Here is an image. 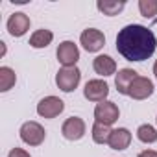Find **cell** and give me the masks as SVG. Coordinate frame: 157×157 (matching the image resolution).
I'll list each match as a JSON object with an SVG mask.
<instances>
[{"instance_id": "cell-4", "label": "cell", "mask_w": 157, "mask_h": 157, "mask_svg": "<svg viewBox=\"0 0 157 157\" xmlns=\"http://www.w3.org/2000/svg\"><path fill=\"white\" fill-rule=\"evenodd\" d=\"M35 111H37V115H39L41 118H48V120H52V118L59 117V115L65 111V102H63L59 96L50 94V96H44V98L39 100Z\"/></svg>"}, {"instance_id": "cell-16", "label": "cell", "mask_w": 157, "mask_h": 157, "mask_svg": "<svg viewBox=\"0 0 157 157\" xmlns=\"http://www.w3.org/2000/svg\"><path fill=\"white\" fill-rule=\"evenodd\" d=\"M124 8H126L124 0H100V2H96V10L107 17H115V15L122 13Z\"/></svg>"}, {"instance_id": "cell-1", "label": "cell", "mask_w": 157, "mask_h": 157, "mask_svg": "<svg viewBox=\"0 0 157 157\" xmlns=\"http://www.w3.org/2000/svg\"><path fill=\"white\" fill-rule=\"evenodd\" d=\"M157 48L155 33L142 24H126L117 35L118 54L133 63H140L153 56Z\"/></svg>"}, {"instance_id": "cell-5", "label": "cell", "mask_w": 157, "mask_h": 157, "mask_svg": "<svg viewBox=\"0 0 157 157\" xmlns=\"http://www.w3.org/2000/svg\"><path fill=\"white\" fill-rule=\"evenodd\" d=\"M80 44L83 46L85 52L96 54V52H100V50L105 46V35H104V32L98 30V28H87V30H83L82 35H80Z\"/></svg>"}, {"instance_id": "cell-12", "label": "cell", "mask_w": 157, "mask_h": 157, "mask_svg": "<svg viewBox=\"0 0 157 157\" xmlns=\"http://www.w3.org/2000/svg\"><path fill=\"white\" fill-rule=\"evenodd\" d=\"M131 139H133V135H131V131H129L128 128H113L107 146H109L111 150L122 151V150H128V148H129Z\"/></svg>"}, {"instance_id": "cell-19", "label": "cell", "mask_w": 157, "mask_h": 157, "mask_svg": "<svg viewBox=\"0 0 157 157\" xmlns=\"http://www.w3.org/2000/svg\"><path fill=\"white\" fill-rule=\"evenodd\" d=\"M137 139L142 142V144H153L157 142V128L151 126V124H140L135 131Z\"/></svg>"}, {"instance_id": "cell-10", "label": "cell", "mask_w": 157, "mask_h": 157, "mask_svg": "<svg viewBox=\"0 0 157 157\" xmlns=\"http://www.w3.org/2000/svg\"><path fill=\"white\" fill-rule=\"evenodd\" d=\"M30 26H32V21H30V17H28L26 13H22V11H17V13L10 15L8 22H6L8 33H10L11 37H22V35H26L28 30H30Z\"/></svg>"}, {"instance_id": "cell-24", "label": "cell", "mask_w": 157, "mask_h": 157, "mask_svg": "<svg viewBox=\"0 0 157 157\" xmlns=\"http://www.w3.org/2000/svg\"><path fill=\"white\" fill-rule=\"evenodd\" d=\"M151 72H153V76H155V80H157V59L153 61V68H151Z\"/></svg>"}, {"instance_id": "cell-3", "label": "cell", "mask_w": 157, "mask_h": 157, "mask_svg": "<svg viewBox=\"0 0 157 157\" xmlns=\"http://www.w3.org/2000/svg\"><path fill=\"white\" fill-rule=\"evenodd\" d=\"M19 137L28 146H41L44 142V139H46V131L37 120H28V122H24L21 126Z\"/></svg>"}, {"instance_id": "cell-21", "label": "cell", "mask_w": 157, "mask_h": 157, "mask_svg": "<svg viewBox=\"0 0 157 157\" xmlns=\"http://www.w3.org/2000/svg\"><path fill=\"white\" fill-rule=\"evenodd\" d=\"M8 157H32V155L24 148H11L10 153H8Z\"/></svg>"}, {"instance_id": "cell-9", "label": "cell", "mask_w": 157, "mask_h": 157, "mask_svg": "<svg viewBox=\"0 0 157 157\" xmlns=\"http://www.w3.org/2000/svg\"><path fill=\"white\" fill-rule=\"evenodd\" d=\"M56 57L61 67H76V63L80 61V48L74 41H63L56 50Z\"/></svg>"}, {"instance_id": "cell-25", "label": "cell", "mask_w": 157, "mask_h": 157, "mask_svg": "<svg viewBox=\"0 0 157 157\" xmlns=\"http://www.w3.org/2000/svg\"><path fill=\"white\" fill-rule=\"evenodd\" d=\"M155 124H157V118H155Z\"/></svg>"}, {"instance_id": "cell-23", "label": "cell", "mask_w": 157, "mask_h": 157, "mask_svg": "<svg viewBox=\"0 0 157 157\" xmlns=\"http://www.w3.org/2000/svg\"><path fill=\"white\" fill-rule=\"evenodd\" d=\"M0 48H2V52H0V57H4V56H6V52H8V48H6V43H4V41H0Z\"/></svg>"}, {"instance_id": "cell-15", "label": "cell", "mask_w": 157, "mask_h": 157, "mask_svg": "<svg viewBox=\"0 0 157 157\" xmlns=\"http://www.w3.org/2000/svg\"><path fill=\"white\" fill-rule=\"evenodd\" d=\"M54 41V32L52 30H46V28H41V30H35L32 35H30V46L35 48V50H41V48H46L48 44H52Z\"/></svg>"}, {"instance_id": "cell-22", "label": "cell", "mask_w": 157, "mask_h": 157, "mask_svg": "<svg viewBox=\"0 0 157 157\" xmlns=\"http://www.w3.org/2000/svg\"><path fill=\"white\" fill-rule=\"evenodd\" d=\"M137 157H157V151L151 150V148H146V150H142Z\"/></svg>"}, {"instance_id": "cell-6", "label": "cell", "mask_w": 157, "mask_h": 157, "mask_svg": "<svg viewBox=\"0 0 157 157\" xmlns=\"http://www.w3.org/2000/svg\"><path fill=\"white\" fill-rule=\"evenodd\" d=\"M118 118H120V109H118V105L115 102L104 100V102L96 104V107H94V122L113 126Z\"/></svg>"}, {"instance_id": "cell-11", "label": "cell", "mask_w": 157, "mask_h": 157, "mask_svg": "<svg viewBox=\"0 0 157 157\" xmlns=\"http://www.w3.org/2000/svg\"><path fill=\"white\" fill-rule=\"evenodd\" d=\"M153 91H155V85H153V82L150 80V78H146V76H139L137 80L133 82V85L129 87L128 96H129L131 100L140 102V100L150 98V96L153 94Z\"/></svg>"}, {"instance_id": "cell-7", "label": "cell", "mask_w": 157, "mask_h": 157, "mask_svg": "<svg viewBox=\"0 0 157 157\" xmlns=\"http://www.w3.org/2000/svg\"><path fill=\"white\" fill-rule=\"evenodd\" d=\"M87 133V124L82 117H68L63 124H61V135L67 140H80L83 139Z\"/></svg>"}, {"instance_id": "cell-17", "label": "cell", "mask_w": 157, "mask_h": 157, "mask_svg": "<svg viewBox=\"0 0 157 157\" xmlns=\"http://www.w3.org/2000/svg\"><path fill=\"white\" fill-rule=\"evenodd\" d=\"M17 83V74L11 67H0V93H8Z\"/></svg>"}, {"instance_id": "cell-13", "label": "cell", "mask_w": 157, "mask_h": 157, "mask_svg": "<svg viewBox=\"0 0 157 157\" xmlns=\"http://www.w3.org/2000/svg\"><path fill=\"white\" fill-rule=\"evenodd\" d=\"M139 78V72L133 70V68H120L117 74H115V87L120 94L128 96L129 93V87L133 85V82Z\"/></svg>"}, {"instance_id": "cell-20", "label": "cell", "mask_w": 157, "mask_h": 157, "mask_svg": "<svg viewBox=\"0 0 157 157\" xmlns=\"http://www.w3.org/2000/svg\"><path fill=\"white\" fill-rule=\"evenodd\" d=\"M139 11L144 19H153L157 15V0H139Z\"/></svg>"}, {"instance_id": "cell-18", "label": "cell", "mask_w": 157, "mask_h": 157, "mask_svg": "<svg viewBox=\"0 0 157 157\" xmlns=\"http://www.w3.org/2000/svg\"><path fill=\"white\" fill-rule=\"evenodd\" d=\"M111 131H113L111 126L94 122L93 128H91V137H93V140H94L96 144H107V142H109V137H111Z\"/></svg>"}, {"instance_id": "cell-2", "label": "cell", "mask_w": 157, "mask_h": 157, "mask_svg": "<svg viewBox=\"0 0 157 157\" xmlns=\"http://www.w3.org/2000/svg\"><path fill=\"white\" fill-rule=\"evenodd\" d=\"M82 82V70L78 67H61L56 74V85L63 93H72Z\"/></svg>"}, {"instance_id": "cell-14", "label": "cell", "mask_w": 157, "mask_h": 157, "mask_svg": "<svg viewBox=\"0 0 157 157\" xmlns=\"http://www.w3.org/2000/svg\"><path fill=\"white\" fill-rule=\"evenodd\" d=\"M93 68L100 78L115 76L117 74V61L107 54H100V56H96L93 59Z\"/></svg>"}, {"instance_id": "cell-8", "label": "cell", "mask_w": 157, "mask_h": 157, "mask_svg": "<svg viewBox=\"0 0 157 157\" xmlns=\"http://www.w3.org/2000/svg\"><path fill=\"white\" fill-rule=\"evenodd\" d=\"M83 96L89 100V102H104L107 100L109 96V85L105 80H102V78H94V80H89L83 87Z\"/></svg>"}]
</instances>
